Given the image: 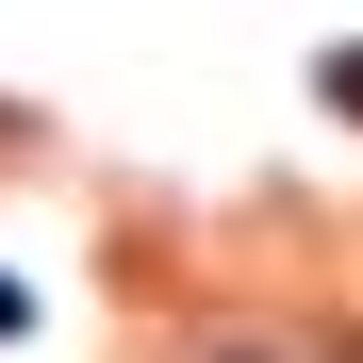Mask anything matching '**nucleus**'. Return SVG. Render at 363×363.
I'll use <instances>...</instances> for the list:
<instances>
[{"label": "nucleus", "instance_id": "nucleus-1", "mask_svg": "<svg viewBox=\"0 0 363 363\" xmlns=\"http://www.w3.org/2000/svg\"><path fill=\"white\" fill-rule=\"evenodd\" d=\"M0 330H17V281H0Z\"/></svg>", "mask_w": 363, "mask_h": 363}]
</instances>
